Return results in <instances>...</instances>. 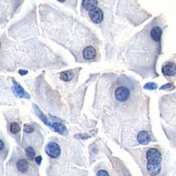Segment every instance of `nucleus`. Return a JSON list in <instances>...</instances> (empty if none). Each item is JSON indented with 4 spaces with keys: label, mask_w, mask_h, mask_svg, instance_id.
I'll return each mask as SVG.
<instances>
[{
    "label": "nucleus",
    "mask_w": 176,
    "mask_h": 176,
    "mask_svg": "<svg viewBox=\"0 0 176 176\" xmlns=\"http://www.w3.org/2000/svg\"><path fill=\"white\" fill-rule=\"evenodd\" d=\"M147 158V170L151 176H156L161 171V162L162 155L161 152L156 148H150L147 150L146 153Z\"/></svg>",
    "instance_id": "1"
},
{
    "label": "nucleus",
    "mask_w": 176,
    "mask_h": 176,
    "mask_svg": "<svg viewBox=\"0 0 176 176\" xmlns=\"http://www.w3.org/2000/svg\"><path fill=\"white\" fill-rule=\"evenodd\" d=\"M45 153L49 156L50 158H58L61 155V147L58 143L49 142L45 146Z\"/></svg>",
    "instance_id": "2"
},
{
    "label": "nucleus",
    "mask_w": 176,
    "mask_h": 176,
    "mask_svg": "<svg viewBox=\"0 0 176 176\" xmlns=\"http://www.w3.org/2000/svg\"><path fill=\"white\" fill-rule=\"evenodd\" d=\"M115 97L119 102H125L130 97V91L125 87H119L115 91Z\"/></svg>",
    "instance_id": "3"
},
{
    "label": "nucleus",
    "mask_w": 176,
    "mask_h": 176,
    "mask_svg": "<svg viewBox=\"0 0 176 176\" xmlns=\"http://www.w3.org/2000/svg\"><path fill=\"white\" fill-rule=\"evenodd\" d=\"M162 74L166 78L174 77L176 75V65L173 62H165L162 66Z\"/></svg>",
    "instance_id": "4"
},
{
    "label": "nucleus",
    "mask_w": 176,
    "mask_h": 176,
    "mask_svg": "<svg viewBox=\"0 0 176 176\" xmlns=\"http://www.w3.org/2000/svg\"><path fill=\"white\" fill-rule=\"evenodd\" d=\"M89 17L93 22L95 23H101L104 19V13L101 8L97 7L96 9L89 11Z\"/></svg>",
    "instance_id": "5"
},
{
    "label": "nucleus",
    "mask_w": 176,
    "mask_h": 176,
    "mask_svg": "<svg viewBox=\"0 0 176 176\" xmlns=\"http://www.w3.org/2000/svg\"><path fill=\"white\" fill-rule=\"evenodd\" d=\"M12 91L15 94V96L18 98H25V99H29V95L26 93V92L22 89V88L18 85V84L13 81V86H12Z\"/></svg>",
    "instance_id": "6"
},
{
    "label": "nucleus",
    "mask_w": 176,
    "mask_h": 176,
    "mask_svg": "<svg viewBox=\"0 0 176 176\" xmlns=\"http://www.w3.org/2000/svg\"><path fill=\"white\" fill-rule=\"evenodd\" d=\"M83 55L84 58L87 59V61H92L96 58V49L93 46H87L84 49Z\"/></svg>",
    "instance_id": "7"
},
{
    "label": "nucleus",
    "mask_w": 176,
    "mask_h": 176,
    "mask_svg": "<svg viewBox=\"0 0 176 176\" xmlns=\"http://www.w3.org/2000/svg\"><path fill=\"white\" fill-rule=\"evenodd\" d=\"M82 6L86 10L92 11L98 7V0H83Z\"/></svg>",
    "instance_id": "8"
},
{
    "label": "nucleus",
    "mask_w": 176,
    "mask_h": 176,
    "mask_svg": "<svg viewBox=\"0 0 176 176\" xmlns=\"http://www.w3.org/2000/svg\"><path fill=\"white\" fill-rule=\"evenodd\" d=\"M137 141L140 144L146 145V144H148L150 142V135L148 134V132H146V131H141L137 135Z\"/></svg>",
    "instance_id": "9"
},
{
    "label": "nucleus",
    "mask_w": 176,
    "mask_h": 176,
    "mask_svg": "<svg viewBox=\"0 0 176 176\" xmlns=\"http://www.w3.org/2000/svg\"><path fill=\"white\" fill-rule=\"evenodd\" d=\"M16 168L18 169L19 172H21V173H25V172L28 171L29 164L25 159H19L16 163Z\"/></svg>",
    "instance_id": "10"
},
{
    "label": "nucleus",
    "mask_w": 176,
    "mask_h": 176,
    "mask_svg": "<svg viewBox=\"0 0 176 176\" xmlns=\"http://www.w3.org/2000/svg\"><path fill=\"white\" fill-rule=\"evenodd\" d=\"M73 78H74V73H73V71H63V73L61 74V79H62V81H65V82H69Z\"/></svg>",
    "instance_id": "11"
},
{
    "label": "nucleus",
    "mask_w": 176,
    "mask_h": 176,
    "mask_svg": "<svg viewBox=\"0 0 176 176\" xmlns=\"http://www.w3.org/2000/svg\"><path fill=\"white\" fill-rule=\"evenodd\" d=\"M9 129H10V132L12 134H17L18 132L20 131V126H19L17 123H11Z\"/></svg>",
    "instance_id": "12"
},
{
    "label": "nucleus",
    "mask_w": 176,
    "mask_h": 176,
    "mask_svg": "<svg viewBox=\"0 0 176 176\" xmlns=\"http://www.w3.org/2000/svg\"><path fill=\"white\" fill-rule=\"evenodd\" d=\"M25 153L27 155V157H28L30 160H33L35 158V152L32 147H27L25 150Z\"/></svg>",
    "instance_id": "13"
},
{
    "label": "nucleus",
    "mask_w": 176,
    "mask_h": 176,
    "mask_svg": "<svg viewBox=\"0 0 176 176\" xmlns=\"http://www.w3.org/2000/svg\"><path fill=\"white\" fill-rule=\"evenodd\" d=\"M144 88H145L146 90H155L157 89V85H156L155 83H149V84H146Z\"/></svg>",
    "instance_id": "14"
},
{
    "label": "nucleus",
    "mask_w": 176,
    "mask_h": 176,
    "mask_svg": "<svg viewBox=\"0 0 176 176\" xmlns=\"http://www.w3.org/2000/svg\"><path fill=\"white\" fill-rule=\"evenodd\" d=\"M173 88H174L173 84H167V85H164L161 88V90H172Z\"/></svg>",
    "instance_id": "15"
},
{
    "label": "nucleus",
    "mask_w": 176,
    "mask_h": 176,
    "mask_svg": "<svg viewBox=\"0 0 176 176\" xmlns=\"http://www.w3.org/2000/svg\"><path fill=\"white\" fill-rule=\"evenodd\" d=\"M33 131V127H31L29 125H25L24 126V132L25 133H30V132Z\"/></svg>",
    "instance_id": "16"
},
{
    "label": "nucleus",
    "mask_w": 176,
    "mask_h": 176,
    "mask_svg": "<svg viewBox=\"0 0 176 176\" xmlns=\"http://www.w3.org/2000/svg\"><path fill=\"white\" fill-rule=\"evenodd\" d=\"M97 176H109V173L106 170H100L97 173Z\"/></svg>",
    "instance_id": "17"
},
{
    "label": "nucleus",
    "mask_w": 176,
    "mask_h": 176,
    "mask_svg": "<svg viewBox=\"0 0 176 176\" xmlns=\"http://www.w3.org/2000/svg\"><path fill=\"white\" fill-rule=\"evenodd\" d=\"M35 161H36V163L39 165V164L41 163V156H37V157H35Z\"/></svg>",
    "instance_id": "18"
},
{
    "label": "nucleus",
    "mask_w": 176,
    "mask_h": 176,
    "mask_svg": "<svg viewBox=\"0 0 176 176\" xmlns=\"http://www.w3.org/2000/svg\"><path fill=\"white\" fill-rule=\"evenodd\" d=\"M3 148H4V142H3V140H1L0 141V149H1V151L3 150Z\"/></svg>",
    "instance_id": "19"
},
{
    "label": "nucleus",
    "mask_w": 176,
    "mask_h": 176,
    "mask_svg": "<svg viewBox=\"0 0 176 176\" xmlns=\"http://www.w3.org/2000/svg\"><path fill=\"white\" fill-rule=\"evenodd\" d=\"M19 74H20V75H26L27 71H19Z\"/></svg>",
    "instance_id": "20"
},
{
    "label": "nucleus",
    "mask_w": 176,
    "mask_h": 176,
    "mask_svg": "<svg viewBox=\"0 0 176 176\" xmlns=\"http://www.w3.org/2000/svg\"><path fill=\"white\" fill-rule=\"evenodd\" d=\"M58 1H59V2H62H62H65V1H66V0H58Z\"/></svg>",
    "instance_id": "21"
}]
</instances>
